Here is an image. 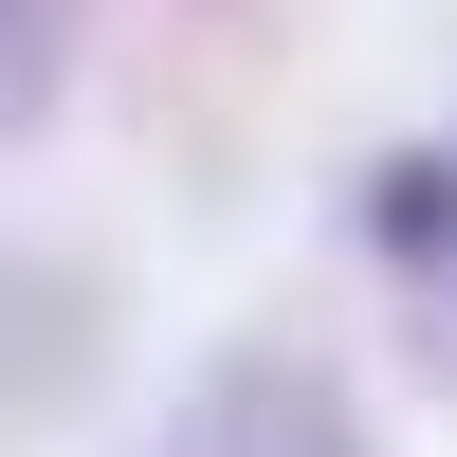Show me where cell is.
I'll return each mask as SVG.
<instances>
[{
    "label": "cell",
    "mask_w": 457,
    "mask_h": 457,
    "mask_svg": "<svg viewBox=\"0 0 457 457\" xmlns=\"http://www.w3.org/2000/svg\"><path fill=\"white\" fill-rule=\"evenodd\" d=\"M146 457H366V403L329 385L312 348H220L202 385L165 403V439Z\"/></svg>",
    "instance_id": "cell-1"
},
{
    "label": "cell",
    "mask_w": 457,
    "mask_h": 457,
    "mask_svg": "<svg viewBox=\"0 0 457 457\" xmlns=\"http://www.w3.org/2000/svg\"><path fill=\"white\" fill-rule=\"evenodd\" d=\"M348 220H366V256H385L403 293H439V275H457V146H385Z\"/></svg>",
    "instance_id": "cell-2"
},
{
    "label": "cell",
    "mask_w": 457,
    "mask_h": 457,
    "mask_svg": "<svg viewBox=\"0 0 457 457\" xmlns=\"http://www.w3.org/2000/svg\"><path fill=\"white\" fill-rule=\"evenodd\" d=\"M73 37H92V0H0V146H19V129H55Z\"/></svg>",
    "instance_id": "cell-3"
}]
</instances>
